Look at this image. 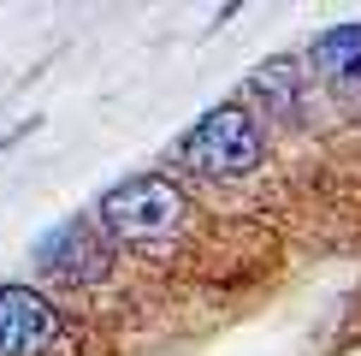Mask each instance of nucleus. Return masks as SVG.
Instances as JSON below:
<instances>
[{"instance_id":"nucleus-6","label":"nucleus","mask_w":361,"mask_h":356,"mask_svg":"<svg viewBox=\"0 0 361 356\" xmlns=\"http://www.w3.org/2000/svg\"><path fill=\"white\" fill-rule=\"evenodd\" d=\"M308 66H314V78H326L332 89H361V24H338L326 36H314Z\"/></svg>"},{"instance_id":"nucleus-2","label":"nucleus","mask_w":361,"mask_h":356,"mask_svg":"<svg viewBox=\"0 0 361 356\" xmlns=\"http://www.w3.org/2000/svg\"><path fill=\"white\" fill-rule=\"evenodd\" d=\"M261 160H267V125L243 101L202 113L178 143V167L190 178H207V184H243L261 172Z\"/></svg>"},{"instance_id":"nucleus-1","label":"nucleus","mask_w":361,"mask_h":356,"mask_svg":"<svg viewBox=\"0 0 361 356\" xmlns=\"http://www.w3.org/2000/svg\"><path fill=\"white\" fill-rule=\"evenodd\" d=\"M190 196L172 172H137V178H118L107 196L95 202V226L101 237L125 249H166L184 237L190 226Z\"/></svg>"},{"instance_id":"nucleus-5","label":"nucleus","mask_w":361,"mask_h":356,"mask_svg":"<svg viewBox=\"0 0 361 356\" xmlns=\"http://www.w3.org/2000/svg\"><path fill=\"white\" fill-rule=\"evenodd\" d=\"M314 95V71H302V59H267L249 78V101L261 107V119H302Z\"/></svg>"},{"instance_id":"nucleus-4","label":"nucleus","mask_w":361,"mask_h":356,"mask_svg":"<svg viewBox=\"0 0 361 356\" xmlns=\"http://www.w3.org/2000/svg\"><path fill=\"white\" fill-rule=\"evenodd\" d=\"M66 315L36 285H0V356H54Z\"/></svg>"},{"instance_id":"nucleus-3","label":"nucleus","mask_w":361,"mask_h":356,"mask_svg":"<svg viewBox=\"0 0 361 356\" xmlns=\"http://www.w3.org/2000/svg\"><path fill=\"white\" fill-rule=\"evenodd\" d=\"M36 267H42V279H54V285L89 291V285H101V279L113 273V249H107V237H101L95 220L71 214V220H59L54 232H42Z\"/></svg>"}]
</instances>
